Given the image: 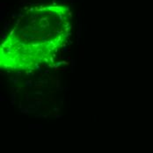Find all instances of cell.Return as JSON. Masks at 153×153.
<instances>
[{"label":"cell","instance_id":"cell-1","mask_svg":"<svg viewBox=\"0 0 153 153\" xmlns=\"http://www.w3.org/2000/svg\"><path fill=\"white\" fill-rule=\"evenodd\" d=\"M71 19L70 8L60 3L28 8L1 45V67L20 71L46 62L68 42Z\"/></svg>","mask_w":153,"mask_h":153}]
</instances>
